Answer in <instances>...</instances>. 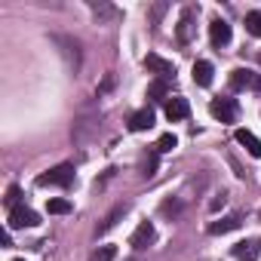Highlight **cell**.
<instances>
[{"label": "cell", "mask_w": 261, "mask_h": 261, "mask_svg": "<svg viewBox=\"0 0 261 261\" xmlns=\"http://www.w3.org/2000/svg\"><path fill=\"white\" fill-rule=\"evenodd\" d=\"M233 139H237V145H243V148L249 151V157H261V142L249 133V129H237Z\"/></svg>", "instance_id": "10"}, {"label": "cell", "mask_w": 261, "mask_h": 261, "mask_svg": "<svg viewBox=\"0 0 261 261\" xmlns=\"http://www.w3.org/2000/svg\"><path fill=\"white\" fill-rule=\"evenodd\" d=\"M19 197H22V191H19V188L13 185V188L7 191V197H4V203H7V209H16V206H22V203H19Z\"/></svg>", "instance_id": "21"}, {"label": "cell", "mask_w": 261, "mask_h": 261, "mask_svg": "<svg viewBox=\"0 0 261 261\" xmlns=\"http://www.w3.org/2000/svg\"><path fill=\"white\" fill-rule=\"evenodd\" d=\"M258 62H261V53H258Z\"/></svg>", "instance_id": "25"}, {"label": "cell", "mask_w": 261, "mask_h": 261, "mask_svg": "<svg viewBox=\"0 0 261 261\" xmlns=\"http://www.w3.org/2000/svg\"><path fill=\"white\" fill-rule=\"evenodd\" d=\"M154 237H157V233H154V224H151V221H142V224L136 227V233L129 237V246L142 252L145 246H151V243H154Z\"/></svg>", "instance_id": "7"}, {"label": "cell", "mask_w": 261, "mask_h": 261, "mask_svg": "<svg viewBox=\"0 0 261 261\" xmlns=\"http://www.w3.org/2000/svg\"><path fill=\"white\" fill-rule=\"evenodd\" d=\"M13 261H25V258H13Z\"/></svg>", "instance_id": "24"}, {"label": "cell", "mask_w": 261, "mask_h": 261, "mask_svg": "<svg viewBox=\"0 0 261 261\" xmlns=\"http://www.w3.org/2000/svg\"><path fill=\"white\" fill-rule=\"evenodd\" d=\"M40 224V215L28 206H16L10 209V227H37Z\"/></svg>", "instance_id": "5"}, {"label": "cell", "mask_w": 261, "mask_h": 261, "mask_svg": "<svg viewBox=\"0 0 261 261\" xmlns=\"http://www.w3.org/2000/svg\"><path fill=\"white\" fill-rule=\"evenodd\" d=\"M175 145H178V139H175L172 133H166V136H160V139H157L154 151H157V154H169V151H175Z\"/></svg>", "instance_id": "18"}, {"label": "cell", "mask_w": 261, "mask_h": 261, "mask_svg": "<svg viewBox=\"0 0 261 261\" xmlns=\"http://www.w3.org/2000/svg\"><path fill=\"white\" fill-rule=\"evenodd\" d=\"M74 206H71V200H62V197H56V200H49L46 203V212L49 215H68Z\"/></svg>", "instance_id": "16"}, {"label": "cell", "mask_w": 261, "mask_h": 261, "mask_svg": "<svg viewBox=\"0 0 261 261\" xmlns=\"http://www.w3.org/2000/svg\"><path fill=\"white\" fill-rule=\"evenodd\" d=\"M191 114V105H188V98H181V95H175V98H166V120L169 123H178V120H185Z\"/></svg>", "instance_id": "8"}, {"label": "cell", "mask_w": 261, "mask_h": 261, "mask_svg": "<svg viewBox=\"0 0 261 261\" xmlns=\"http://www.w3.org/2000/svg\"><path fill=\"white\" fill-rule=\"evenodd\" d=\"M258 252H261V246H255V243H249V240H243V243L233 246V258H240V261H255Z\"/></svg>", "instance_id": "13"}, {"label": "cell", "mask_w": 261, "mask_h": 261, "mask_svg": "<svg viewBox=\"0 0 261 261\" xmlns=\"http://www.w3.org/2000/svg\"><path fill=\"white\" fill-rule=\"evenodd\" d=\"M191 28H194V7L181 10L178 28H175V34H178V43H188V40H191Z\"/></svg>", "instance_id": "12"}, {"label": "cell", "mask_w": 261, "mask_h": 261, "mask_svg": "<svg viewBox=\"0 0 261 261\" xmlns=\"http://www.w3.org/2000/svg\"><path fill=\"white\" fill-rule=\"evenodd\" d=\"M114 258H117V246H101L89 261H114Z\"/></svg>", "instance_id": "20"}, {"label": "cell", "mask_w": 261, "mask_h": 261, "mask_svg": "<svg viewBox=\"0 0 261 261\" xmlns=\"http://www.w3.org/2000/svg\"><path fill=\"white\" fill-rule=\"evenodd\" d=\"M243 221H240V215H227V218H221V221H212L209 224V233L215 237V233H227V230H237Z\"/></svg>", "instance_id": "14"}, {"label": "cell", "mask_w": 261, "mask_h": 261, "mask_svg": "<svg viewBox=\"0 0 261 261\" xmlns=\"http://www.w3.org/2000/svg\"><path fill=\"white\" fill-rule=\"evenodd\" d=\"M230 89L233 92H243V89H252V92H261V74L249 71V68H233L230 77H227Z\"/></svg>", "instance_id": "1"}, {"label": "cell", "mask_w": 261, "mask_h": 261, "mask_svg": "<svg viewBox=\"0 0 261 261\" xmlns=\"http://www.w3.org/2000/svg\"><path fill=\"white\" fill-rule=\"evenodd\" d=\"M37 185H40V188H46V185H53V188H71V185H74V166H71V163L56 166V169L43 172V175L37 178Z\"/></svg>", "instance_id": "2"}, {"label": "cell", "mask_w": 261, "mask_h": 261, "mask_svg": "<svg viewBox=\"0 0 261 261\" xmlns=\"http://www.w3.org/2000/svg\"><path fill=\"white\" fill-rule=\"evenodd\" d=\"M212 74H215L212 62H206V59L194 62V83L197 86H212Z\"/></svg>", "instance_id": "11"}, {"label": "cell", "mask_w": 261, "mask_h": 261, "mask_svg": "<svg viewBox=\"0 0 261 261\" xmlns=\"http://www.w3.org/2000/svg\"><path fill=\"white\" fill-rule=\"evenodd\" d=\"M246 31H249L252 37H261V10L246 13Z\"/></svg>", "instance_id": "17"}, {"label": "cell", "mask_w": 261, "mask_h": 261, "mask_svg": "<svg viewBox=\"0 0 261 261\" xmlns=\"http://www.w3.org/2000/svg\"><path fill=\"white\" fill-rule=\"evenodd\" d=\"M154 172H157V151H154V154H151V157H148V160H145V175H148V178H151V175H154Z\"/></svg>", "instance_id": "22"}, {"label": "cell", "mask_w": 261, "mask_h": 261, "mask_svg": "<svg viewBox=\"0 0 261 261\" xmlns=\"http://www.w3.org/2000/svg\"><path fill=\"white\" fill-rule=\"evenodd\" d=\"M123 212H126V206H117V209H114V212H111V215H108V218H105V221L98 224V233H105V230H111V227L117 224V218H120Z\"/></svg>", "instance_id": "19"}, {"label": "cell", "mask_w": 261, "mask_h": 261, "mask_svg": "<svg viewBox=\"0 0 261 261\" xmlns=\"http://www.w3.org/2000/svg\"><path fill=\"white\" fill-rule=\"evenodd\" d=\"M145 68H148L157 80H172V77H175V65H172L169 59L157 56V53H148V56H145Z\"/></svg>", "instance_id": "4"}, {"label": "cell", "mask_w": 261, "mask_h": 261, "mask_svg": "<svg viewBox=\"0 0 261 261\" xmlns=\"http://www.w3.org/2000/svg\"><path fill=\"white\" fill-rule=\"evenodd\" d=\"M209 114L215 117V120H221V123H237V117H240V105H237V98H212L209 101Z\"/></svg>", "instance_id": "3"}, {"label": "cell", "mask_w": 261, "mask_h": 261, "mask_svg": "<svg viewBox=\"0 0 261 261\" xmlns=\"http://www.w3.org/2000/svg\"><path fill=\"white\" fill-rule=\"evenodd\" d=\"M169 95V80H154L151 86H148V98L151 101H163Z\"/></svg>", "instance_id": "15"}, {"label": "cell", "mask_w": 261, "mask_h": 261, "mask_svg": "<svg viewBox=\"0 0 261 261\" xmlns=\"http://www.w3.org/2000/svg\"><path fill=\"white\" fill-rule=\"evenodd\" d=\"M151 126H154V111L151 108H142V111H136L129 117V129H133V133H145Z\"/></svg>", "instance_id": "9"}, {"label": "cell", "mask_w": 261, "mask_h": 261, "mask_svg": "<svg viewBox=\"0 0 261 261\" xmlns=\"http://www.w3.org/2000/svg\"><path fill=\"white\" fill-rule=\"evenodd\" d=\"M163 13H166V4H157V7H154V22H160Z\"/></svg>", "instance_id": "23"}, {"label": "cell", "mask_w": 261, "mask_h": 261, "mask_svg": "<svg viewBox=\"0 0 261 261\" xmlns=\"http://www.w3.org/2000/svg\"><path fill=\"white\" fill-rule=\"evenodd\" d=\"M230 37H233V34H230V25H227L224 19H212V22H209V40H212V46L221 49V46L230 43Z\"/></svg>", "instance_id": "6"}]
</instances>
